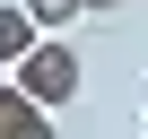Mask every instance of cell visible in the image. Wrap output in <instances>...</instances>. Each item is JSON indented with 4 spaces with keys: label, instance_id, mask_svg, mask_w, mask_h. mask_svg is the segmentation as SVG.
Wrapping results in <instances>:
<instances>
[{
    "label": "cell",
    "instance_id": "6",
    "mask_svg": "<svg viewBox=\"0 0 148 139\" xmlns=\"http://www.w3.org/2000/svg\"><path fill=\"white\" fill-rule=\"evenodd\" d=\"M113 9H122V0H87V18H113Z\"/></svg>",
    "mask_w": 148,
    "mask_h": 139
},
{
    "label": "cell",
    "instance_id": "2",
    "mask_svg": "<svg viewBox=\"0 0 148 139\" xmlns=\"http://www.w3.org/2000/svg\"><path fill=\"white\" fill-rule=\"evenodd\" d=\"M35 44H44V26H35V9H26V0H18V9H0V61L18 70Z\"/></svg>",
    "mask_w": 148,
    "mask_h": 139
},
{
    "label": "cell",
    "instance_id": "4",
    "mask_svg": "<svg viewBox=\"0 0 148 139\" xmlns=\"http://www.w3.org/2000/svg\"><path fill=\"white\" fill-rule=\"evenodd\" d=\"M26 9H35V26H44V35H61L70 18H87V0H26Z\"/></svg>",
    "mask_w": 148,
    "mask_h": 139
},
{
    "label": "cell",
    "instance_id": "5",
    "mask_svg": "<svg viewBox=\"0 0 148 139\" xmlns=\"http://www.w3.org/2000/svg\"><path fill=\"white\" fill-rule=\"evenodd\" d=\"M9 139H61V130H52V113H44V122H26V130H9Z\"/></svg>",
    "mask_w": 148,
    "mask_h": 139
},
{
    "label": "cell",
    "instance_id": "1",
    "mask_svg": "<svg viewBox=\"0 0 148 139\" xmlns=\"http://www.w3.org/2000/svg\"><path fill=\"white\" fill-rule=\"evenodd\" d=\"M9 78H18V87H26L35 104H52V113H61V104H79V87H87V70H79V52H70L61 35H44V44H35V52H26L18 70H9Z\"/></svg>",
    "mask_w": 148,
    "mask_h": 139
},
{
    "label": "cell",
    "instance_id": "3",
    "mask_svg": "<svg viewBox=\"0 0 148 139\" xmlns=\"http://www.w3.org/2000/svg\"><path fill=\"white\" fill-rule=\"evenodd\" d=\"M44 113H52V104H35L18 78H0V139H9V130H26V122H44Z\"/></svg>",
    "mask_w": 148,
    "mask_h": 139
}]
</instances>
